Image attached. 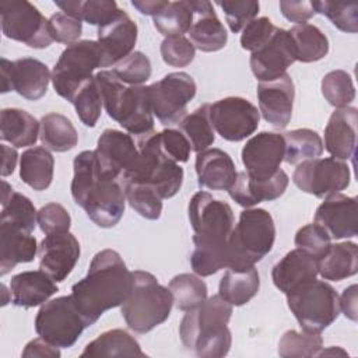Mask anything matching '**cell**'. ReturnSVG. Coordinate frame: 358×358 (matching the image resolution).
Returning a JSON list of instances; mask_svg holds the SVG:
<instances>
[{"mask_svg": "<svg viewBox=\"0 0 358 358\" xmlns=\"http://www.w3.org/2000/svg\"><path fill=\"white\" fill-rule=\"evenodd\" d=\"M295 62V49L289 32L275 28L266 45L250 55V69L259 81H271L285 74Z\"/></svg>", "mask_w": 358, "mask_h": 358, "instance_id": "19", "label": "cell"}, {"mask_svg": "<svg viewBox=\"0 0 358 358\" xmlns=\"http://www.w3.org/2000/svg\"><path fill=\"white\" fill-rule=\"evenodd\" d=\"M178 127L190 143L192 151L197 154L206 151L215 140L214 127L208 116V103H204L192 113L186 115L178 123Z\"/></svg>", "mask_w": 358, "mask_h": 358, "instance_id": "41", "label": "cell"}, {"mask_svg": "<svg viewBox=\"0 0 358 358\" xmlns=\"http://www.w3.org/2000/svg\"><path fill=\"white\" fill-rule=\"evenodd\" d=\"M208 116L214 130L228 141H242L259 126L260 112L245 98L228 96L208 103Z\"/></svg>", "mask_w": 358, "mask_h": 358, "instance_id": "15", "label": "cell"}, {"mask_svg": "<svg viewBox=\"0 0 358 358\" xmlns=\"http://www.w3.org/2000/svg\"><path fill=\"white\" fill-rule=\"evenodd\" d=\"M350 179V166L333 157L299 162L292 175V182L296 187L319 199H326L347 189Z\"/></svg>", "mask_w": 358, "mask_h": 358, "instance_id": "14", "label": "cell"}, {"mask_svg": "<svg viewBox=\"0 0 358 358\" xmlns=\"http://www.w3.org/2000/svg\"><path fill=\"white\" fill-rule=\"evenodd\" d=\"M81 357H145V354L131 334L122 329H113L88 343Z\"/></svg>", "mask_w": 358, "mask_h": 358, "instance_id": "34", "label": "cell"}, {"mask_svg": "<svg viewBox=\"0 0 358 358\" xmlns=\"http://www.w3.org/2000/svg\"><path fill=\"white\" fill-rule=\"evenodd\" d=\"M315 224L320 225L331 239L352 238L358 234L357 197L333 194L316 208Z\"/></svg>", "mask_w": 358, "mask_h": 358, "instance_id": "23", "label": "cell"}, {"mask_svg": "<svg viewBox=\"0 0 358 358\" xmlns=\"http://www.w3.org/2000/svg\"><path fill=\"white\" fill-rule=\"evenodd\" d=\"M168 288L173 296V305L183 312L197 308L207 299V285L197 274H178L169 281Z\"/></svg>", "mask_w": 358, "mask_h": 358, "instance_id": "42", "label": "cell"}, {"mask_svg": "<svg viewBox=\"0 0 358 358\" xmlns=\"http://www.w3.org/2000/svg\"><path fill=\"white\" fill-rule=\"evenodd\" d=\"M231 315L232 305L220 294L207 298L185 313L179 326L182 344L201 358L225 357L232 343L231 330L227 326Z\"/></svg>", "mask_w": 358, "mask_h": 358, "instance_id": "4", "label": "cell"}, {"mask_svg": "<svg viewBox=\"0 0 358 358\" xmlns=\"http://www.w3.org/2000/svg\"><path fill=\"white\" fill-rule=\"evenodd\" d=\"M357 284H352L340 296V310L354 322L357 320Z\"/></svg>", "mask_w": 358, "mask_h": 358, "instance_id": "59", "label": "cell"}, {"mask_svg": "<svg viewBox=\"0 0 358 358\" xmlns=\"http://www.w3.org/2000/svg\"><path fill=\"white\" fill-rule=\"evenodd\" d=\"M294 242L298 249H302L309 255L320 259L329 250L331 238L320 225L308 224L298 229Z\"/></svg>", "mask_w": 358, "mask_h": 358, "instance_id": "52", "label": "cell"}, {"mask_svg": "<svg viewBox=\"0 0 358 358\" xmlns=\"http://www.w3.org/2000/svg\"><path fill=\"white\" fill-rule=\"evenodd\" d=\"M133 288V274L116 250L98 252L84 278L71 287V298L85 326L94 324L103 312L120 306Z\"/></svg>", "mask_w": 358, "mask_h": 358, "instance_id": "2", "label": "cell"}, {"mask_svg": "<svg viewBox=\"0 0 358 358\" xmlns=\"http://www.w3.org/2000/svg\"><path fill=\"white\" fill-rule=\"evenodd\" d=\"M70 102L74 105L81 123L87 127H94L96 124L103 105L95 76H91L78 85Z\"/></svg>", "mask_w": 358, "mask_h": 358, "instance_id": "44", "label": "cell"}, {"mask_svg": "<svg viewBox=\"0 0 358 358\" xmlns=\"http://www.w3.org/2000/svg\"><path fill=\"white\" fill-rule=\"evenodd\" d=\"M284 138V161L296 165L306 159L319 158L323 152V141L320 136L310 129H295L282 134Z\"/></svg>", "mask_w": 358, "mask_h": 358, "instance_id": "40", "label": "cell"}, {"mask_svg": "<svg viewBox=\"0 0 358 358\" xmlns=\"http://www.w3.org/2000/svg\"><path fill=\"white\" fill-rule=\"evenodd\" d=\"M326 355H347V352L340 347H329L327 350H320L316 357H326Z\"/></svg>", "mask_w": 358, "mask_h": 358, "instance_id": "62", "label": "cell"}, {"mask_svg": "<svg viewBox=\"0 0 358 358\" xmlns=\"http://www.w3.org/2000/svg\"><path fill=\"white\" fill-rule=\"evenodd\" d=\"M322 94L334 108H347L355 99V87L351 76L344 70L329 71L322 78Z\"/></svg>", "mask_w": 358, "mask_h": 358, "instance_id": "47", "label": "cell"}, {"mask_svg": "<svg viewBox=\"0 0 358 358\" xmlns=\"http://www.w3.org/2000/svg\"><path fill=\"white\" fill-rule=\"evenodd\" d=\"M288 182L289 179L282 169L267 179L253 178L243 171L238 173L228 193L234 201L248 208L262 201H271L281 197L287 190Z\"/></svg>", "mask_w": 358, "mask_h": 358, "instance_id": "24", "label": "cell"}, {"mask_svg": "<svg viewBox=\"0 0 358 358\" xmlns=\"http://www.w3.org/2000/svg\"><path fill=\"white\" fill-rule=\"evenodd\" d=\"M98 45L102 53V67H110L133 53L137 42V25L123 10L106 25L98 28Z\"/></svg>", "mask_w": 358, "mask_h": 358, "instance_id": "22", "label": "cell"}, {"mask_svg": "<svg viewBox=\"0 0 358 358\" xmlns=\"http://www.w3.org/2000/svg\"><path fill=\"white\" fill-rule=\"evenodd\" d=\"M1 152H3V162H1V176H8L14 172V168L17 165L18 154L14 148L1 144Z\"/></svg>", "mask_w": 358, "mask_h": 358, "instance_id": "61", "label": "cell"}, {"mask_svg": "<svg viewBox=\"0 0 358 358\" xmlns=\"http://www.w3.org/2000/svg\"><path fill=\"white\" fill-rule=\"evenodd\" d=\"M130 207L147 220H158L162 213V199L150 186L141 182H120Z\"/></svg>", "mask_w": 358, "mask_h": 358, "instance_id": "45", "label": "cell"}, {"mask_svg": "<svg viewBox=\"0 0 358 358\" xmlns=\"http://www.w3.org/2000/svg\"><path fill=\"white\" fill-rule=\"evenodd\" d=\"M49 29L53 41L66 43L67 46L78 42L83 32V22L64 13H55L49 18Z\"/></svg>", "mask_w": 358, "mask_h": 358, "instance_id": "56", "label": "cell"}, {"mask_svg": "<svg viewBox=\"0 0 358 358\" xmlns=\"http://www.w3.org/2000/svg\"><path fill=\"white\" fill-rule=\"evenodd\" d=\"M187 210L194 232V249L190 255L193 271L200 277H208L228 268V239L235 222L231 206L207 192H197L190 199Z\"/></svg>", "mask_w": 358, "mask_h": 358, "instance_id": "1", "label": "cell"}, {"mask_svg": "<svg viewBox=\"0 0 358 358\" xmlns=\"http://www.w3.org/2000/svg\"><path fill=\"white\" fill-rule=\"evenodd\" d=\"M194 18L189 29L190 42L201 52L221 50L228 41V34L218 20L213 4L206 0H189Z\"/></svg>", "mask_w": 358, "mask_h": 358, "instance_id": "25", "label": "cell"}, {"mask_svg": "<svg viewBox=\"0 0 358 358\" xmlns=\"http://www.w3.org/2000/svg\"><path fill=\"white\" fill-rule=\"evenodd\" d=\"M169 1L166 0H133L131 6L137 8L141 14L145 15H157L159 11H162Z\"/></svg>", "mask_w": 358, "mask_h": 358, "instance_id": "60", "label": "cell"}, {"mask_svg": "<svg viewBox=\"0 0 358 358\" xmlns=\"http://www.w3.org/2000/svg\"><path fill=\"white\" fill-rule=\"evenodd\" d=\"M285 295L288 308L303 331L320 333L340 315V296L324 281L309 280Z\"/></svg>", "mask_w": 358, "mask_h": 358, "instance_id": "8", "label": "cell"}, {"mask_svg": "<svg viewBox=\"0 0 358 358\" xmlns=\"http://www.w3.org/2000/svg\"><path fill=\"white\" fill-rule=\"evenodd\" d=\"M137 148L140 152L138 161L120 182H141L150 185L162 200L173 197L182 187L183 168L161 152L155 131L137 137Z\"/></svg>", "mask_w": 358, "mask_h": 358, "instance_id": "9", "label": "cell"}, {"mask_svg": "<svg viewBox=\"0 0 358 358\" xmlns=\"http://www.w3.org/2000/svg\"><path fill=\"white\" fill-rule=\"evenodd\" d=\"M55 4L62 13L91 25H96L98 28L110 22L120 13V8L113 0H57Z\"/></svg>", "mask_w": 358, "mask_h": 358, "instance_id": "38", "label": "cell"}, {"mask_svg": "<svg viewBox=\"0 0 358 358\" xmlns=\"http://www.w3.org/2000/svg\"><path fill=\"white\" fill-rule=\"evenodd\" d=\"M38 252L36 238L21 228L0 222V275L20 263L32 262Z\"/></svg>", "mask_w": 358, "mask_h": 358, "instance_id": "30", "label": "cell"}, {"mask_svg": "<svg viewBox=\"0 0 358 358\" xmlns=\"http://www.w3.org/2000/svg\"><path fill=\"white\" fill-rule=\"evenodd\" d=\"M358 271V246L354 242L330 245L329 250L319 259L317 273L330 281H341L355 275Z\"/></svg>", "mask_w": 358, "mask_h": 358, "instance_id": "32", "label": "cell"}, {"mask_svg": "<svg viewBox=\"0 0 358 358\" xmlns=\"http://www.w3.org/2000/svg\"><path fill=\"white\" fill-rule=\"evenodd\" d=\"M71 196L74 203L85 210L88 218L101 228L115 227L124 213L126 196L119 180L101 175L95 151H81L76 155Z\"/></svg>", "mask_w": 358, "mask_h": 358, "instance_id": "3", "label": "cell"}, {"mask_svg": "<svg viewBox=\"0 0 358 358\" xmlns=\"http://www.w3.org/2000/svg\"><path fill=\"white\" fill-rule=\"evenodd\" d=\"M275 225L270 213L263 208H246L234 225L228 239V268L245 270L253 267L273 249Z\"/></svg>", "mask_w": 358, "mask_h": 358, "instance_id": "7", "label": "cell"}, {"mask_svg": "<svg viewBox=\"0 0 358 358\" xmlns=\"http://www.w3.org/2000/svg\"><path fill=\"white\" fill-rule=\"evenodd\" d=\"M85 327L71 295L45 302L35 317L38 336L59 348L73 347Z\"/></svg>", "mask_w": 358, "mask_h": 358, "instance_id": "11", "label": "cell"}, {"mask_svg": "<svg viewBox=\"0 0 358 358\" xmlns=\"http://www.w3.org/2000/svg\"><path fill=\"white\" fill-rule=\"evenodd\" d=\"M57 291L56 281L43 270L22 271L10 281L11 302L20 308L42 305Z\"/></svg>", "mask_w": 358, "mask_h": 358, "instance_id": "29", "label": "cell"}, {"mask_svg": "<svg viewBox=\"0 0 358 358\" xmlns=\"http://www.w3.org/2000/svg\"><path fill=\"white\" fill-rule=\"evenodd\" d=\"M316 13L326 15L331 24L343 32L358 31V4L341 1H312Z\"/></svg>", "mask_w": 358, "mask_h": 358, "instance_id": "48", "label": "cell"}, {"mask_svg": "<svg viewBox=\"0 0 358 358\" xmlns=\"http://www.w3.org/2000/svg\"><path fill=\"white\" fill-rule=\"evenodd\" d=\"M38 224L46 235L67 232L71 225V217L59 203H48L38 211Z\"/></svg>", "mask_w": 358, "mask_h": 358, "instance_id": "55", "label": "cell"}, {"mask_svg": "<svg viewBox=\"0 0 358 358\" xmlns=\"http://www.w3.org/2000/svg\"><path fill=\"white\" fill-rule=\"evenodd\" d=\"M196 173L200 187L227 192L238 176L232 158L220 148H210L197 154Z\"/></svg>", "mask_w": 358, "mask_h": 358, "instance_id": "28", "label": "cell"}, {"mask_svg": "<svg viewBox=\"0 0 358 358\" xmlns=\"http://www.w3.org/2000/svg\"><path fill=\"white\" fill-rule=\"evenodd\" d=\"M159 50L162 60L172 67H186L194 59V46L183 35L165 38Z\"/></svg>", "mask_w": 358, "mask_h": 358, "instance_id": "53", "label": "cell"}, {"mask_svg": "<svg viewBox=\"0 0 358 358\" xmlns=\"http://www.w3.org/2000/svg\"><path fill=\"white\" fill-rule=\"evenodd\" d=\"M39 138L45 148L64 152L77 145L78 134L71 120L64 115L48 113L41 119Z\"/></svg>", "mask_w": 358, "mask_h": 358, "instance_id": "37", "label": "cell"}, {"mask_svg": "<svg viewBox=\"0 0 358 358\" xmlns=\"http://www.w3.org/2000/svg\"><path fill=\"white\" fill-rule=\"evenodd\" d=\"M157 144L161 150V152L171 161L179 164V162H187L190 157V143L185 137V134L180 130L176 129H165L159 133H155Z\"/></svg>", "mask_w": 358, "mask_h": 358, "instance_id": "51", "label": "cell"}, {"mask_svg": "<svg viewBox=\"0 0 358 358\" xmlns=\"http://www.w3.org/2000/svg\"><path fill=\"white\" fill-rule=\"evenodd\" d=\"M295 49V60L312 63L323 59L329 53L326 35L312 24H298L288 29Z\"/></svg>", "mask_w": 358, "mask_h": 358, "instance_id": "39", "label": "cell"}, {"mask_svg": "<svg viewBox=\"0 0 358 358\" xmlns=\"http://www.w3.org/2000/svg\"><path fill=\"white\" fill-rule=\"evenodd\" d=\"M1 185L0 222L32 232L38 224V211L35 210V206L27 196L14 192L6 180H3Z\"/></svg>", "mask_w": 358, "mask_h": 358, "instance_id": "35", "label": "cell"}, {"mask_svg": "<svg viewBox=\"0 0 358 358\" xmlns=\"http://www.w3.org/2000/svg\"><path fill=\"white\" fill-rule=\"evenodd\" d=\"M55 159L45 147L28 148L20 159V178L34 190H45L53 179Z\"/></svg>", "mask_w": 358, "mask_h": 358, "instance_id": "36", "label": "cell"}, {"mask_svg": "<svg viewBox=\"0 0 358 358\" xmlns=\"http://www.w3.org/2000/svg\"><path fill=\"white\" fill-rule=\"evenodd\" d=\"M0 22L6 38L22 42L29 48L45 49L53 42L49 20L29 1H1Z\"/></svg>", "mask_w": 358, "mask_h": 358, "instance_id": "12", "label": "cell"}, {"mask_svg": "<svg viewBox=\"0 0 358 358\" xmlns=\"http://www.w3.org/2000/svg\"><path fill=\"white\" fill-rule=\"evenodd\" d=\"M319 268V259L302 249L289 250L281 260H278L273 270L271 278L274 285L284 294L295 287L316 278Z\"/></svg>", "mask_w": 358, "mask_h": 358, "instance_id": "27", "label": "cell"}, {"mask_svg": "<svg viewBox=\"0 0 358 358\" xmlns=\"http://www.w3.org/2000/svg\"><path fill=\"white\" fill-rule=\"evenodd\" d=\"M1 92L15 91L28 101L41 99L48 90L52 74L45 63L34 57L10 62L1 57Z\"/></svg>", "mask_w": 358, "mask_h": 358, "instance_id": "16", "label": "cell"}, {"mask_svg": "<svg viewBox=\"0 0 358 358\" xmlns=\"http://www.w3.org/2000/svg\"><path fill=\"white\" fill-rule=\"evenodd\" d=\"M39 130L41 122L27 110L8 108L0 112V138L17 148L34 145Z\"/></svg>", "mask_w": 358, "mask_h": 358, "instance_id": "31", "label": "cell"}, {"mask_svg": "<svg viewBox=\"0 0 358 358\" xmlns=\"http://www.w3.org/2000/svg\"><path fill=\"white\" fill-rule=\"evenodd\" d=\"M102 105L109 117L116 120L129 134L136 137L154 131V113L151 109L148 87L127 85L110 70L95 74Z\"/></svg>", "mask_w": 358, "mask_h": 358, "instance_id": "5", "label": "cell"}, {"mask_svg": "<svg viewBox=\"0 0 358 358\" xmlns=\"http://www.w3.org/2000/svg\"><path fill=\"white\" fill-rule=\"evenodd\" d=\"M38 256L41 270L56 282H62L80 259V243L69 231L49 234L38 246Z\"/></svg>", "mask_w": 358, "mask_h": 358, "instance_id": "20", "label": "cell"}, {"mask_svg": "<svg viewBox=\"0 0 358 358\" xmlns=\"http://www.w3.org/2000/svg\"><path fill=\"white\" fill-rule=\"evenodd\" d=\"M95 157L102 176L122 180L136 166L140 152L131 134L106 129L98 138Z\"/></svg>", "mask_w": 358, "mask_h": 358, "instance_id": "17", "label": "cell"}, {"mask_svg": "<svg viewBox=\"0 0 358 358\" xmlns=\"http://www.w3.org/2000/svg\"><path fill=\"white\" fill-rule=\"evenodd\" d=\"M357 108L336 109L324 129V148L336 159H350L357 145Z\"/></svg>", "mask_w": 358, "mask_h": 358, "instance_id": "26", "label": "cell"}, {"mask_svg": "<svg viewBox=\"0 0 358 358\" xmlns=\"http://www.w3.org/2000/svg\"><path fill=\"white\" fill-rule=\"evenodd\" d=\"M24 358H35V357H39V358H59L60 357V351H59V347L50 344L49 341H46L45 338L39 337V338H34L31 340L22 354H21Z\"/></svg>", "mask_w": 358, "mask_h": 358, "instance_id": "58", "label": "cell"}, {"mask_svg": "<svg viewBox=\"0 0 358 358\" xmlns=\"http://www.w3.org/2000/svg\"><path fill=\"white\" fill-rule=\"evenodd\" d=\"M127 85H141L151 77V62L143 52H133L110 70Z\"/></svg>", "mask_w": 358, "mask_h": 358, "instance_id": "49", "label": "cell"}, {"mask_svg": "<svg viewBox=\"0 0 358 358\" xmlns=\"http://www.w3.org/2000/svg\"><path fill=\"white\" fill-rule=\"evenodd\" d=\"M260 277L256 267L245 270L228 268L220 280L218 294L232 306L248 303L259 291Z\"/></svg>", "mask_w": 358, "mask_h": 358, "instance_id": "33", "label": "cell"}, {"mask_svg": "<svg viewBox=\"0 0 358 358\" xmlns=\"http://www.w3.org/2000/svg\"><path fill=\"white\" fill-rule=\"evenodd\" d=\"M284 147V138L280 133L262 131L250 137L241 155L246 173L257 179L271 178L281 169Z\"/></svg>", "mask_w": 358, "mask_h": 358, "instance_id": "18", "label": "cell"}, {"mask_svg": "<svg viewBox=\"0 0 358 358\" xmlns=\"http://www.w3.org/2000/svg\"><path fill=\"white\" fill-rule=\"evenodd\" d=\"M131 274L133 288L120 305V313L130 330L144 334L169 317L173 296L151 273L136 270Z\"/></svg>", "mask_w": 358, "mask_h": 358, "instance_id": "6", "label": "cell"}, {"mask_svg": "<svg viewBox=\"0 0 358 358\" xmlns=\"http://www.w3.org/2000/svg\"><path fill=\"white\" fill-rule=\"evenodd\" d=\"M225 14L229 29L236 34L242 31L250 21H253L259 13V1L253 0H224L217 1Z\"/></svg>", "mask_w": 358, "mask_h": 358, "instance_id": "50", "label": "cell"}, {"mask_svg": "<svg viewBox=\"0 0 358 358\" xmlns=\"http://www.w3.org/2000/svg\"><path fill=\"white\" fill-rule=\"evenodd\" d=\"M319 333L287 330L278 341V355L282 358H312L322 350Z\"/></svg>", "mask_w": 358, "mask_h": 358, "instance_id": "46", "label": "cell"}, {"mask_svg": "<svg viewBox=\"0 0 358 358\" xmlns=\"http://www.w3.org/2000/svg\"><path fill=\"white\" fill-rule=\"evenodd\" d=\"M102 67V53L96 41H78L69 45L52 70L55 91L70 102L78 85Z\"/></svg>", "mask_w": 358, "mask_h": 358, "instance_id": "10", "label": "cell"}, {"mask_svg": "<svg viewBox=\"0 0 358 358\" xmlns=\"http://www.w3.org/2000/svg\"><path fill=\"white\" fill-rule=\"evenodd\" d=\"M196 83L185 71L169 73L148 85L154 116L164 124H178L186 116V106L196 95Z\"/></svg>", "mask_w": 358, "mask_h": 358, "instance_id": "13", "label": "cell"}, {"mask_svg": "<svg viewBox=\"0 0 358 358\" xmlns=\"http://www.w3.org/2000/svg\"><path fill=\"white\" fill-rule=\"evenodd\" d=\"M280 10L282 15L291 21L298 24H305L309 18H312L316 11L312 6V1H291V0H281L280 1Z\"/></svg>", "mask_w": 358, "mask_h": 358, "instance_id": "57", "label": "cell"}, {"mask_svg": "<svg viewBox=\"0 0 358 358\" xmlns=\"http://www.w3.org/2000/svg\"><path fill=\"white\" fill-rule=\"evenodd\" d=\"M295 88L289 74L271 81H260L257 85L259 112L274 129H285L291 120Z\"/></svg>", "mask_w": 358, "mask_h": 358, "instance_id": "21", "label": "cell"}, {"mask_svg": "<svg viewBox=\"0 0 358 358\" xmlns=\"http://www.w3.org/2000/svg\"><path fill=\"white\" fill-rule=\"evenodd\" d=\"M193 10L189 1H169L166 7L152 17L154 27L165 38L189 32L193 24Z\"/></svg>", "mask_w": 358, "mask_h": 358, "instance_id": "43", "label": "cell"}, {"mask_svg": "<svg viewBox=\"0 0 358 358\" xmlns=\"http://www.w3.org/2000/svg\"><path fill=\"white\" fill-rule=\"evenodd\" d=\"M275 28L277 27L267 17L255 18L242 29L241 46L245 50H249L252 53L256 52L257 49H260L263 45L268 42Z\"/></svg>", "mask_w": 358, "mask_h": 358, "instance_id": "54", "label": "cell"}]
</instances>
